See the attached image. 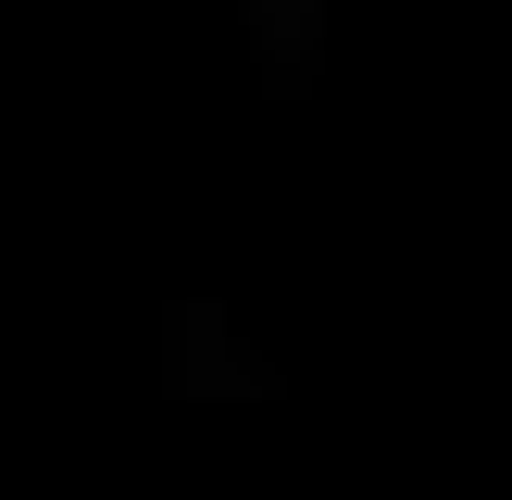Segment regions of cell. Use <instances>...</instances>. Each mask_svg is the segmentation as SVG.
Returning a JSON list of instances; mask_svg holds the SVG:
<instances>
[{
  "label": "cell",
  "instance_id": "1",
  "mask_svg": "<svg viewBox=\"0 0 512 500\" xmlns=\"http://www.w3.org/2000/svg\"><path fill=\"white\" fill-rule=\"evenodd\" d=\"M163 400L175 413H200V400H288V363L250 350V325L213 288H175L163 300Z\"/></svg>",
  "mask_w": 512,
  "mask_h": 500
},
{
  "label": "cell",
  "instance_id": "2",
  "mask_svg": "<svg viewBox=\"0 0 512 500\" xmlns=\"http://www.w3.org/2000/svg\"><path fill=\"white\" fill-rule=\"evenodd\" d=\"M238 25H250V75H263V100H313L325 88V38H338L325 0H238Z\"/></svg>",
  "mask_w": 512,
  "mask_h": 500
},
{
  "label": "cell",
  "instance_id": "3",
  "mask_svg": "<svg viewBox=\"0 0 512 500\" xmlns=\"http://www.w3.org/2000/svg\"><path fill=\"white\" fill-rule=\"evenodd\" d=\"M325 13H363V0H325Z\"/></svg>",
  "mask_w": 512,
  "mask_h": 500
}]
</instances>
